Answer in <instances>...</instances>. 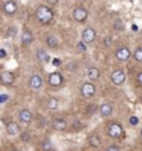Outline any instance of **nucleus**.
I'll use <instances>...</instances> for the list:
<instances>
[{
	"mask_svg": "<svg viewBox=\"0 0 142 151\" xmlns=\"http://www.w3.org/2000/svg\"><path fill=\"white\" fill-rule=\"evenodd\" d=\"M35 15H36L38 21H39L41 24H45V25L50 24L52 21H53V18H55L53 10H52L50 7H47V6H39V7L36 9Z\"/></svg>",
	"mask_w": 142,
	"mask_h": 151,
	"instance_id": "f257e3e1",
	"label": "nucleus"
},
{
	"mask_svg": "<svg viewBox=\"0 0 142 151\" xmlns=\"http://www.w3.org/2000/svg\"><path fill=\"white\" fill-rule=\"evenodd\" d=\"M123 132H124L123 126L120 124H117V122H111V124L107 125V134H109L110 137L117 139L123 134Z\"/></svg>",
	"mask_w": 142,
	"mask_h": 151,
	"instance_id": "f03ea898",
	"label": "nucleus"
},
{
	"mask_svg": "<svg viewBox=\"0 0 142 151\" xmlns=\"http://www.w3.org/2000/svg\"><path fill=\"white\" fill-rule=\"evenodd\" d=\"M73 18L77 22H85L88 18V11L85 7H75L73 11Z\"/></svg>",
	"mask_w": 142,
	"mask_h": 151,
	"instance_id": "7ed1b4c3",
	"label": "nucleus"
},
{
	"mask_svg": "<svg viewBox=\"0 0 142 151\" xmlns=\"http://www.w3.org/2000/svg\"><path fill=\"white\" fill-rule=\"evenodd\" d=\"M81 93H82V96L85 99H91L95 93H96V87L92 82H85L81 86Z\"/></svg>",
	"mask_w": 142,
	"mask_h": 151,
	"instance_id": "20e7f679",
	"label": "nucleus"
},
{
	"mask_svg": "<svg viewBox=\"0 0 142 151\" xmlns=\"http://www.w3.org/2000/svg\"><path fill=\"white\" fill-rule=\"evenodd\" d=\"M96 39V31L93 29V28H85L82 31V40L87 43V45H89V43H92V42Z\"/></svg>",
	"mask_w": 142,
	"mask_h": 151,
	"instance_id": "39448f33",
	"label": "nucleus"
},
{
	"mask_svg": "<svg viewBox=\"0 0 142 151\" xmlns=\"http://www.w3.org/2000/svg\"><path fill=\"white\" fill-rule=\"evenodd\" d=\"M130 57H131V51H130L128 47L124 46V47H120V49L116 50V58L119 60V61H121V63L130 60Z\"/></svg>",
	"mask_w": 142,
	"mask_h": 151,
	"instance_id": "423d86ee",
	"label": "nucleus"
},
{
	"mask_svg": "<svg viewBox=\"0 0 142 151\" xmlns=\"http://www.w3.org/2000/svg\"><path fill=\"white\" fill-rule=\"evenodd\" d=\"M63 81H64V78H63V75L60 72H53L49 75V85L53 87H59L63 85Z\"/></svg>",
	"mask_w": 142,
	"mask_h": 151,
	"instance_id": "0eeeda50",
	"label": "nucleus"
},
{
	"mask_svg": "<svg viewBox=\"0 0 142 151\" xmlns=\"http://www.w3.org/2000/svg\"><path fill=\"white\" fill-rule=\"evenodd\" d=\"M110 78H111V82L114 83V85H123L125 82V73L121 69H116V71L111 72Z\"/></svg>",
	"mask_w": 142,
	"mask_h": 151,
	"instance_id": "6e6552de",
	"label": "nucleus"
},
{
	"mask_svg": "<svg viewBox=\"0 0 142 151\" xmlns=\"http://www.w3.org/2000/svg\"><path fill=\"white\" fill-rule=\"evenodd\" d=\"M28 85H29V87H31V89H33V90H39V89L42 87V85H43V81H42L41 75H38V73L32 75V76L29 78Z\"/></svg>",
	"mask_w": 142,
	"mask_h": 151,
	"instance_id": "1a4fd4ad",
	"label": "nucleus"
},
{
	"mask_svg": "<svg viewBox=\"0 0 142 151\" xmlns=\"http://www.w3.org/2000/svg\"><path fill=\"white\" fill-rule=\"evenodd\" d=\"M18 119L23 124H29V122L32 121V112L28 110V108H23V110H20V112H18Z\"/></svg>",
	"mask_w": 142,
	"mask_h": 151,
	"instance_id": "9d476101",
	"label": "nucleus"
},
{
	"mask_svg": "<svg viewBox=\"0 0 142 151\" xmlns=\"http://www.w3.org/2000/svg\"><path fill=\"white\" fill-rule=\"evenodd\" d=\"M3 10H4V13L7 14V15H14V14L17 13V3H15L14 0H9V1L4 3Z\"/></svg>",
	"mask_w": 142,
	"mask_h": 151,
	"instance_id": "9b49d317",
	"label": "nucleus"
},
{
	"mask_svg": "<svg viewBox=\"0 0 142 151\" xmlns=\"http://www.w3.org/2000/svg\"><path fill=\"white\" fill-rule=\"evenodd\" d=\"M87 78L89 79V82H95V81H98V79L100 78V71H99L96 67H91V68H88Z\"/></svg>",
	"mask_w": 142,
	"mask_h": 151,
	"instance_id": "f8f14e48",
	"label": "nucleus"
},
{
	"mask_svg": "<svg viewBox=\"0 0 142 151\" xmlns=\"http://www.w3.org/2000/svg\"><path fill=\"white\" fill-rule=\"evenodd\" d=\"M33 42V35L29 29H24L23 31V35H21V43L24 46H29L31 43Z\"/></svg>",
	"mask_w": 142,
	"mask_h": 151,
	"instance_id": "ddd939ff",
	"label": "nucleus"
},
{
	"mask_svg": "<svg viewBox=\"0 0 142 151\" xmlns=\"http://www.w3.org/2000/svg\"><path fill=\"white\" fill-rule=\"evenodd\" d=\"M99 112H100V115L103 118H107V116H110V115L113 114V105L109 104V103L102 104L100 107H99Z\"/></svg>",
	"mask_w": 142,
	"mask_h": 151,
	"instance_id": "4468645a",
	"label": "nucleus"
},
{
	"mask_svg": "<svg viewBox=\"0 0 142 151\" xmlns=\"http://www.w3.org/2000/svg\"><path fill=\"white\" fill-rule=\"evenodd\" d=\"M0 79H1V83L3 85H13L14 83V73L10 72V71H4L0 75Z\"/></svg>",
	"mask_w": 142,
	"mask_h": 151,
	"instance_id": "2eb2a0df",
	"label": "nucleus"
},
{
	"mask_svg": "<svg viewBox=\"0 0 142 151\" xmlns=\"http://www.w3.org/2000/svg\"><path fill=\"white\" fill-rule=\"evenodd\" d=\"M7 133H9L10 136H14V134H18L21 130H20V125L15 124V122H7Z\"/></svg>",
	"mask_w": 142,
	"mask_h": 151,
	"instance_id": "dca6fc26",
	"label": "nucleus"
},
{
	"mask_svg": "<svg viewBox=\"0 0 142 151\" xmlns=\"http://www.w3.org/2000/svg\"><path fill=\"white\" fill-rule=\"evenodd\" d=\"M36 58H38V61H39V63H42V64H46V63H49V61H50L49 54H47L43 49L36 50Z\"/></svg>",
	"mask_w": 142,
	"mask_h": 151,
	"instance_id": "f3484780",
	"label": "nucleus"
},
{
	"mask_svg": "<svg viewBox=\"0 0 142 151\" xmlns=\"http://www.w3.org/2000/svg\"><path fill=\"white\" fill-rule=\"evenodd\" d=\"M88 143H89V146L98 148V147H100L102 140H100V137H99L98 134H92V136H89V139H88Z\"/></svg>",
	"mask_w": 142,
	"mask_h": 151,
	"instance_id": "a211bd4d",
	"label": "nucleus"
},
{
	"mask_svg": "<svg viewBox=\"0 0 142 151\" xmlns=\"http://www.w3.org/2000/svg\"><path fill=\"white\" fill-rule=\"evenodd\" d=\"M53 128L56 129V130H64L66 128H67V122H66L64 119H56L55 122H53Z\"/></svg>",
	"mask_w": 142,
	"mask_h": 151,
	"instance_id": "6ab92c4d",
	"label": "nucleus"
},
{
	"mask_svg": "<svg viewBox=\"0 0 142 151\" xmlns=\"http://www.w3.org/2000/svg\"><path fill=\"white\" fill-rule=\"evenodd\" d=\"M46 45H47V47H50V49H56V47L59 46V40H57L56 36H47L46 37Z\"/></svg>",
	"mask_w": 142,
	"mask_h": 151,
	"instance_id": "aec40b11",
	"label": "nucleus"
},
{
	"mask_svg": "<svg viewBox=\"0 0 142 151\" xmlns=\"http://www.w3.org/2000/svg\"><path fill=\"white\" fill-rule=\"evenodd\" d=\"M59 108V100L56 99V97H50L49 101H47V110L50 111H55Z\"/></svg>",
	"mask_w": 142,
	"mask_h": 151,
	"instance_id": "412c9836",
	"label": "nucleus"
},
{
	"mask_svg": "<svg viewBox=\"0 0 142 151\" xmlns=\"http://www.w3.org/2000/svg\"><path fill=\"white\" fill-rule=\"evenodd\" d=\"M113 28H114V31L117 32H123L125 25H124V21L123 19H116L114 22H113Z\"/></svg>",
	"mask_w": 142,
	"mask_h": 151,
	"instance_id": "4be33fe9",
	"label": "nucleus"
},
{
	"mask_svg": "<svg viewBox=\"0 0 142 151\" xmlns=\"http://www.w3.org/2000/svg\"><path fill=\"white\" fill-rule=\"evenodd\" d=\"M134 58L137 60L138 63H142V47H137L134 51Z\"/></svg>",
	"mask_w": 142,
	"mask_h": 151,
	"instance_id": "5701e85b",
	"label": "nucleus"
},
{
	"mask_svg": "<svg viewBox=\"0 0 142 151\" xmlns=\"http://www.w3.org/2000/svg\"><path fill=\"white\" fill-rule=\"evenodd\" d=\"M42 148L45 151H50L52 150V143H50V140H43L42 142Z\"/></svg>",
	"mask_w": 142,
	"mask_h": 151,
	"instance_id": "b1692460",
	"label": "nucleus"
},
{
	"mask_svg": "<svg viewBox=\"0 0 142 151\" xmlns=\"http://www.w3.org/2000/svg\"><path fill=\"white\" fill-rule=\"evenodd\" d=\"M15 35H17V29H15L14 27H11V28L7 29V36L9 37H15Z\"/></svg>",
	"mask_w": 142,
	"mask_h": 151,
	"instance_id": "393cba45",
	"label": "nucleus"
},
{
	"mask_svg": "<svg viewBox=\"0 0 142 151\" xmlns=\"http://www.w3.org/2000/svg\"><path fill=\"white\" fill-rule=\"evenodd\" d=\"M77 49L79 51H87V43L85 42H78V45H77Z\"/></svg>",
	"mask_w": 142,
	"mask_h": 151,
	"instance_id": "a878e982",
	"label": "nucleus"
},
{
	"mask_svg": "<svg viewBox=\"0 0 142 151\" xmlns=\"http://www.w3.org/2000/svg\"><path fill=\"white\" fill-rule=\"evenodd\" d=\"M138 124H139V119H138V116H135V115L130 116V125H133V126H137Z\"/></svg>",
	"mask_w": 142,
	"mask_h": 151,
	"instance_id": "bb28decb",
	"label": "nucleus"
},
{
	"mask_svg": "<svg viewBox=\"0 0 142 151\" xmlns=\"http://www.w3.org/2000/svg\"><path fill=\"white\" fill-rule=\"evenodd\" d=\"M103 43H105V46H106V47L111 46V43H113V37H111V36L105 37V40H103Z\"/></svg>",
	"mask_w": 142,
	"mask_h": 151,
	"instance_id": "cd10ccee",
	"label": "nucleus"
},
{
	"mask_svg": "<svg viewBox=\"0 0 142 151\" xmlns=\"http://www.w3.org/2000/svg\"><path fill=\"white\" fill-rule=\"evenodd\" d=\"M21 140H23V142H28V140H29V134H28L27 132H23V134H21Z\"/></svg>",
	"mask_w": 142,
	"mask_h": 151,
	"instance_id": "c85d7f7f",
	"label": "nucleus"
},
{
	"mask_svg": "<svg viewBox=\"0 0 142 151\" xmlns=\"http://www.w3.org/2000/svg\"><path fill=\"white\" fill-rule=\"evenodd\" d=\"M106 151H120V148L117 146H109Z\"/></svg>",
	"mask_w": 142,
	"mask_h": 151,
	"instance_id": "c756f323",
	"label": "nucleus"
},
{
	"mask_svg": "<svg viewBox=\"0 0 142 151\" xmlns=\"http://www.w3.org/2000/svg\"><path fill=\"white\" fill-rule=\"evenodd\" d=\"M7 100H9V96H7V94H1V96H0V103H6Z\"/></svg>",
	"mask_w": 142,
	"mask_h": 151,
	"instance_id": "7c9ffc66",
	"label": "nucleus"
},
{
	"mask_svg": "<svg viewBox=\"0 0 142 151\" xmlns=\"http://www.w3.org/2000/svg\"><path fill=\"white\" fill-rule=\"evenodd\" d=\"M74 128H82V124H81L78 119H75V122H74Z\"/></svg>",
	"mask_w": 142,
	"mask_h": 151,
	"instance_id": "2f4dec72",
	"label": "nucleus"
},
{
	"mask_svg": "<svg viewBox=\"0 0 142 151\" xmlns=\"http://www.w3.org/2000/svg\"><path fill=\"white\" fill-rule=\"evenodd\" d=\"M6 55H7V51H6L4 49H1V50H0V58H4Z\"/></svg>",
	"mask_w": 142,
	"mask_h": 151,
	"instance_id": "473e14b6",
	"label": "nucleus"
},
{
	"mask_svg": "<svg viewBox=\"0 0 142 151\" xmlns=\"http://www.w3.org/2000/svg\"><path fill=\"white\" fill-rule=\"evenodd\" d=\"M53 64H55V65H56V67H59V65H60V64H61V61H60V60H59V58H55V60H53Z\"/></svg>",
	"mask_w": 142,
	"mask_h": 151,
	"instance_id": "72a5a7b5",
	"label": "nucleus"
},
{
	"mask_svg": "<svg viewBox=\"0 0 142 151\" xmlns=\"http://www.w3.org/2000/svg\"><path fill=\"white\" fill-rule=\"evenodd\" d=\"M41 125H42V126H47V125H49L47 119H46V118H45V119H42V124H41Z\"/></svg>",
	"mask_w": 142,
	"mask_h": 151,
	"instance_id": "f704fd0d",
	"label": "nucleus"
},
{
	"mask_svg": "<svg viewBox=\"0 0 142 151\" xmlns=\"http://www.w3.org/2000/svg\"><path fill=\"white\" fill-rule=\"evenodd\" d=\"M137 78H138V82H139V83L142 85V72L138 73V76H137Z\"/></svg>",
	"mask_w": 142,
	"mask_h": 151,
	"instance_id": "c9c22d12",
	"label": "nucleus"
},
{
	"mask_svg": "<svg viewBox=\"0 0 142 151\" xmlns=\"http://www.w3.org/2000/svg\"><path fill=\"white\" fill-rule=\"evenodd\" d=\"M93 108H95V105H88V112H93Z\"/></svg>",
	"mask_w": 142,
	"mask_h": 151,
	"instance_id": "e433bc0d",
	"label": "nucleus"
},
{
	"mask_svg": "<svg viewBox=\"0 0 142 151\" xmlns=\"http://www.w3.org/2000/svg\"><path fill=\"white\" fill-rule=\"evenodd\" d=\"M57 1H59V0H47V3H49V4H56Z\"/></svg>",
	"mask_w": 142,
	"mask_h": 151,
	"instance_id": "4c0bfd02",
	"label": "nucleus"
},
{
	"mask_svg": "<svg viewBox=\"0 0 142 151\" xmlns=\"http://www.w3.org/2000/svg\"><path fill=\"white\" fill-rule=\"evenodd\" d=\"M131 28H133V31H138V27H137V25H133Z\"/></svg>",
	"mask_w": 142,
	"mask_h": 151,
	"instance_id": "58836bf2",
	"label": "nucleus"
},
{
	"mask_svg": "<svg viewBox=\"0 0 142 151\" xmlns=\"http://www.w3.org/2000/svg\"><path fill=\"white\" fill-rule=\"evenodd\" d=\"M13 151H18V150H13Z\"/></svg>",
	"mask_w": 142,
	"mask_h": 151,
	"instance_id": "ea45409f",
	"label": "nucleus"
},
{
	"mask_svg": "<svg viewBox=\"0 0 142 151\" xmlns=\"http://www.w3.org/2000/svg\"><path fill=\"white\" fill-rule=\"evenodd\" d=\"M141 134H142V130H141Z\"/></svg>",
	"mask_w": 142,
	"mask_h": 151,
	"instance_id": "a19ab883",
	"label": "nucleus"
}]
</instances>
